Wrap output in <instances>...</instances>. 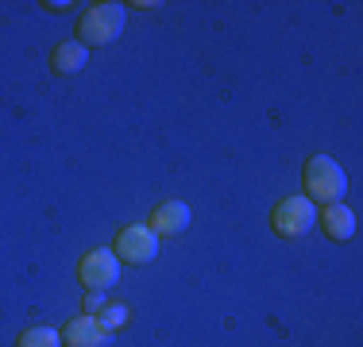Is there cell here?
<instances>
[{
  "label": "cell",
  "mask_w": 363,
  "mask_h": 347,
  "mask_svg": "<svg viewBox=\"0 0 363 347\" xmlns=\"http://www.w3.org/2000/svg\"><path fill=\"white\" fill-rule=\"evenodd\" d=\"M301 186H306L309 201H321V205H333V201H344V193H348V174L336 159H328V154H313V159L306 162V170H301Z\"/></svg>",
  "instance_id": "6da1fadb"
},
{
  "label": "cell",
  "mask_w": 363,
  "mask_h": 347,
  "mask_svg": "<svg viewBox=\"0 0 363 347\" xmlns=\"http://www.w3.org/2000/svg\"><path fill=\"white\" fill-rule=\"evenodd\" d=\"M128 23V8L116 4V0H105V4H93L89 12L77 20V39H82V47H108L112 39H120V31H124Z\"/></svg>",
  "instance_id": "7a4b0ae2"
},
{
  "label": "cell",
  "mask_w": 363,
  "mask_h": 347,
  "mask_svg": "<svg viewBox=\"0 0 363 347\" xmlns=\"http://www.w3.org/2000/svg\"><path fill=\"white\" fill-rule=\"evenodd\" d=\"M313 224H317V205L309 201V197H301V193L279 201V208L271 212V228H274V236H282V239L306 236Z\"/></svg>",
  "instance_id": "3957f363"
},
{
  "label": "cell",
  "mask_w": 363,
  "mask_h": 347,
  "mask_svg": "<svg viewBox=\"0 0 363 347\" xmlns=\"http://www.w3.org/2000/svg\"><path fill=\"white\" fill-rule=\"evenodd\" d=\"M77 278H82L85 290H97V293H105L108 285H116V278H120V258H116V251H108V247L85 251L82 263H77Z\"/></svg>",
  "instance_id": "277c9868"
},
{
  "label": "cell",
  "mask_w": 363,
  "mask_h": 347,
  "mask_svg": "<svg viewBox=\"0 0 363 347\" xmlns=\"http://www.w3.org/2000/svg\"><path fill=\"white\" fill-rule=\"evenodd\" d=\"M116 258L128 266H147L155 263V255H159V236H155L147 224H132V228H124L116 236Z\"/></svg>",
  "instance_id": "5b68a950"
},
{
  "label": "cell",
  "mask_w": 363,
  "mask_h": 347,
  "mask_svg": "<svg viewBox=\"0 0 363 347\" xmlns=\"http://www.w3.org/2000/svg\"><path fill=\"white\" fill-rule=\"evenodd\" d=\"M189 220H194V212H189L186 201H162L155 208L151 224L147 228L155 232V236H182V232L189 228Z\"/></svg>",
  "instance_id": "8992f818"
},
{
  "label": "cell",
  "mask_w": 363,
  "mask_h": 347,
  "mask_svg": "<svg viewBox=\"0 0 363 347\" xmlns=\"http://www.w3.org/2000/svg\"><path fill=\"white\" fill-rule=\"evenodd\" d=\"M62 340H66V347H108L112 332L101 324L97 317H77V320L66 324Z\"/></svg>",
  "instance_id": "52a82bcc"
},
{
  "label": "cell",
  "mask_w": 363,
  "mask_h": 347,
  "mask_svg": "<svg viewBox=\"0 0 363 347\" xmlns=\"http://www.w3.org/2000/svg\"><path fill=\"white\" fill-rule=\"evenodd\" d=\"M321 228H325L328 239L348 243L352 236H356V212H352L344 201H333V205H325V212H321Z\"/></svg>",
  "instance_id": "ba28073f"
},
{
  "label": "cell",
  "mask_w": 363,
  "mask_h": 347,
  "mask_svg": "<svg viewBox=\"0 0 363 347\" xmlns=\"http://www.w3.org/2000/svg\"><path fill=\"white\" fill-rule=\"evenodd\" d=\"M85 58H89V50H85L82 42H62V47H55V55H50V66H55V74L74 77L85 69Z\"/></svg>",
  "instance_id": "9c48e42d"
},
{
  "label": "cell",
  "mask_w": 363,
  "mask_h": 347,
  "mask_svg": "<svg viewBox=\"0 0 363 347\" xmlns=\"http://www.w3.org/2000/svg\"><path fill=\"white\" fill-rule=\"evenodd\" d=\"M16 347H62V332L47 324H31L28 332L16 340Z\"/></svg>",
  "instance_id": "30bf717a"
},
{
  "label": "cell",
  "mask_w": 363,
  "mask_h": 347,
  "mask_svg": "<svg viewBox=\"0 0 363 347\" xmlns=\"http://www.w3.org/2000/svg\"><path fill=\"white\" fill-rule=\"evenodd\" d=\"M128 317H132V312H128V305H105V309L97 312V320L108 328V332H116V328H124V324H128Z\"/></svg>",
  "instance_id": "8fae6325"
},
{
  "label": "cell",
  "mask_w": 363,
  "mask_h": 347,
  "mask_svg": "<svg viewBox=\"0 0 363 347\" xmlns=\"http://www.w3.org/2000/svg\"><path fill=\"white\" fill-rule=\"evenodd\" d=\"M82 305H85V317H97V312L105 309V297H101L97 290H85V301H82Z\"/></svg>",
  "instance_id": "7c38bea8"
}]
</instances>
